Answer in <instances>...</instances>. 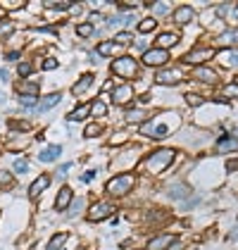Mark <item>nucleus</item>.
I'll list each match as a JSON object with an SVG mask.
<instances>
[{
	"instance_id": "f257e3e1",
	"label": "nucleus",
	"mask_w": 238,
	"mask_h": 250,
	"mask_svg": "<svg viewBox=\"0 0 238 250\" xmlns=\"http://www.w3.org/2000/svg\"><path fill=\"white\" fill-rule=\"evenodd\" d=\"M174 157H177V153H174L172 148H162V150H155V153L145 160V169H148V172H153V174L164 172V169H167V167L174 162Z\"/></svg>"
},
{
	"instance_id": "f03ea898",
	"label": "nucleus",
	"mask_w": 238,
	"mask_h": 250,
	"mask_svg": "<svg viewBox=\"0 0 238 250\" xmlns=\"http://www.w3.org/2000/svg\"><path fill=\"white\" fill-rule=\"evenodd\" d=\"M112 72L121 79H134V77H139V62L134 58H129V55L117 58L112 62Z\"/></svg>"
},
{
	"instance_id": "7ed1b4c3",
	"label": "nucleus",
	"mask_w": 238,
	"mask_h": 250,
	"mask_svg": "<svg viewBox=\"0 0 238 250\" xmlns=\"http://www.w3.org/2000/svg\"><path fill=\"white\" fill-rule=\"evenodd\" d=\"M134 184H136L134 174H119V176L107 181V193L110 195H124V193H129L134 188Z\"/></svg>"
},
{
	"instance_id": "20e7f679",
	"label": "nucleus",
	"mask_w": 238,
	"mask_h": 250,
	"mask_svg": "<svg viewBox=\"0 0 238 250\" xmlns=\"http://www.w3.org/2000/svg\"><path fill=\"white\" fill-rule=\"evenodd\" d=\"M167 62H169V53L162 48H153V50L143 53V64H148V67H162Z\"/></svg>"
},
{
	"instance_id": "39448f33",
	"label": "nucleus",
	"mask_w": 238,
	"mask_h": 250,
	"mask_svg": "<svg viewBox=\"0 0 238 250\" xmlns=\"http://www.w3.org/2000/svg\"><path fill=\"white\" fill-rule=\"evenodd\" d=\"M210 58H215V50L212 48H198V50H193V53H188L183 58V64H202V62H207Z\"/></svg>"
},
{
	"instance_id": "423d86ee",
	"label": "nucleus",
	"mask_w": 238,
	"mask_h": 250,
	"mask_svg": "<svg viewBox=\"0 0 238 250\" xmlns=\"http://www.w3.org/2000/svg\"><path fill=\"white\" fill-rule=\"evenodd\" d=\"M140 134L150 136V138H164V136H169V126L167 124H155V122H145L140 126Z\"/></svg>"
},
{
	"instance_id": "0eeeda50",
	"label": "nucleus",
	"mask_w": 238,
	"mask_h": 250,
	"mask_svg": "<svg viewBox=\"0 0 238 250\" xmlns=\"http://www.w3.org/2000/svg\"><path fill=\"white\" fill-rule=\"evenodd\" d=\"M112 212H115V208H112L110 203H96V205L88 210V219H91V222H100V219H107Z\"/></svg>"
},
{
	"instance_id": "6e6552de",
	"label": "nucleus",
	"mask_w": 238,
	"mask_h": 250,
	"mask_svg": "<svg viewBox=\"0 0 238 250\" xmlns=\"http://www.w3.org/2000/svg\"><path fill=\"white\" fill-rule=\"evenodd\" d=\"M172 243H177V236L172 233H162V236H155L148 241V250H167Z\"/></svg>"
},
{
	"instance_id": "1a4fd4ad",
	"label": "nucleus",
	"mask_w": 238,
	"mask_h": 250,
	"mask_svg": "<svg viewBox=\"0 0 238 250\" xmlns=\"http://www.w3.org/2000/svg\"><path fill=\"white\" fill-rule=\"evenodd\" d=\"M74 200V193H72V188L69 186H62L58 193V200H55V210L58 212H64L67 208H69V203Z\"/></svg>"
},
{
	"instance_id": "9d476101",
	"label": "nucleus",
	"mask_w": 238,
	"mask_h": 250,
	"mask_svg": "<svg viewBox=\"0 0 238 250\" xmlns=\"http://www.w3.org/2000/svg\"><path fill=\"white\" fill-rule=\"evenodd\" d=\"M134 96V88L129 86V83H124V86H117L115 88V93H112V103L115 105H124V103H129Z\"/></svg>"
},
{
	"instance_id": "9b49d317",
	"label": "nucleus",
	"mask_w": 238,
	"mask_h": 250,
	"mask_svg": "<svg viewBox=\"0 0 238 250\" xmlns=\"http://www.w3.org/2000/svg\"><path fill=\"white\" fill-rule=\"evenodd\" d=\"M48 186H50V176H48V174H40L39 179L29 186V198H39V195L45 191Z\"/></svg>"
},
{
	"instance_id": "f8f14e48",
	"label": "nucleus",
	"mask_w": 238,
	"mask_h": 250,
	"mask_svg": "<svg viewBox=\"0 0 238 250\" xmlns=\"http://www.w3.org/2000/svg\"><path fill=\"white\" fill-rule=\"evenodd\" d=\"M155 81L162 83V86H177L178 81H181V74L174 72V69H169V72H159V74H155Z\"/></svg>"
},
{
	"instance_id": "ddd939ff",
	"label": "nucleus",
	"mask_w": 238,
	"mask_h": 250,
	"mask_svg": "<svg viewBox=\"0 0 238 250\" xmlns=\"http://www.w3.org/2000/svg\"><path fill=\"white\" fill-rule=\"evenodd\" d=\"M193 17H196V12H193V7H188V5H183V7H178L177 12H174V21L177 24H191L193 21Z\"/></svg>"
},
{
	"instance_id": "4468645a",
	"label": "nucleus",
	"mask_w": 238,
	"mask_h": 250,
	"mask_svg": "<svg viewBox=\"0 0 238 250\" xmlns=\"http://www.w3.org/2000/svg\"><path fill=\"white\" fill-rule=\"evenodd\" d=\"M234 150H238V138L234 136H224L217 143V153H234Z\"/></svg>"
},
{
	"instance_id": "2eb2a0df",
	"label": "nucleus",
	"mask_w": 238,
	"mask_h": 250,
	"mask_svg": "<svg viewBox=\"0 0 238 250\" xmlns=\"http://www.w3.org/2000/svg\"><path fill=\"white\" fill-rule=\"evenodd\" d=\"M193 77L198 81H205V83H217V72L215 69H207V67H198L193 72Z\"/></svg>"
},
{
	"instance_id": "dca6fc26",
	"label": "nucleus",
	"mask_w": 238,
	"mask_h": 250,
	"mask_svg": "<svg viewBox=\"0 0 238 250\" xmlns=\"http://www.w3.org/2000/svg\"><path fill=\"white\" fill-rule=\"evenodd\" d=\"M177 43H178V34H174V31H164L162 36H158V48H162V50H167V48H172Z\"/></svg>"
},
{
	"instance_id": "f3484780",
	"label": "nucleus",
	"mask_w": 238,
	"mask_h": 250,
	"mask_svg": "<svg viewBox=\"0 0 238 250\" xmlns=\"http://www.w3.org/2000/svg\"><path fill=\"white\" fill-rule=\"evenodd\" d=\"M119 50H121V45H119V43H115V41H102L96 53L107 58V55H115V53H119Z\"/></svg>"
},
{
	"instance_id": "a211bd4d",
	"label": "nucleus",
	"mask_w": 238,
	"mask_h": 250,
	"mask_svg": "<svg viewBox=\"0 0 238 250\" xmlns=\"http://www.w3.org/2000/svg\"><path fill=\"white\" fill-rule=\"evenodd\" d=\"M93 83V74H83V77L74 83V88H72V93L74 96H83V91H88V86Z\"/></svg>"
},
{
	"instance_id": "6ab92c4d",
	"label": "nucleus",
	"mask_w": 238,
	"mask_h": 250,
	"mask_svg": "<svg viewBox=\"0 0 238 250\" xmlns=\"http://www.w3.org/2000/svg\"><path fill=\"white\" fill-rule=\"evenodd\" d=\"M167 193H169V198H174V200H181V198H186V195L191 193V188H188L186 184H172Z\"/></svg>"
},
{
	"instance_id": "aec40b11",
	"label": "nucleus",
	"mask_w": 238,
	"mask_h": 250,
	"mask_svg": "<svg viewBox=\"0 0 238 250\" xmlns=\"http://www.w3.org/2000/svg\"><path fill=\"white\" fill-rule=\"evenodd\" d=\"M60 155H62V148H60V146H48L39 157H40V162H53V160H58Z\"/></svg>"
},
{
	"instance_id": "412c9836",
	"label": "nucleus",
	"mask_w": 238,
	"mask_h": 250,
	"mask_svg": "<svg viewBox=\"0 0 238 250\" xmlns=\"http://www.w3.org/2000/svg\"><path fill=\"white\" fill-rule=\"evenodd\" d=\"M60 100H62V96H60V93H53V96H45V98H43V100L39 103V110H40V112H45V110L55 107V105H58Z\"/></svg>"
},
{
	"instance_id": "4be33fe9",
	"label": "nucleus",
	"mask_w": 238,
	"mask_h": 250,
	"mask_svg": "<svg viewBox=\"0 0 238 250\" xmlns=\"http://www.w3.org/2000/svg\"><path fill=\"white\" fill-rule=\"evenodd\" d=\"M88 115H91V105H79L67 119H69V122H81V119H86Z\"/></svg>"
},
{
	"instance_id": "5701e85b",
	"label": "nucleus",
	"mask_w": 238,
	"mask_h": 250,
	"mask_svg": "<svg viewBox=\"0 0 238 250\" xmlns=\"http://www.w3.org/2000/svg\"><path fill=\"white\" fill-rule=\"evenodd\" d=\"M67 238H69L67 233H55V236L50 238V243H48V248L45 250H60L64 243H67Z\"/></svg>"
},
{
	"instance_id": "b1692460",
	"label": "nucleus",
	"mask_w": 238,
	"mask_h": 250,
	"mask_svg": "<svg viewBox=\"0 0 238 250\" xmlns=\"http://www.w3.org/2000/svg\"><path fill=\"white\" fill-rule=\"evenodd\" d=\"M155 26H158V20H143V21H139V31L140 34H150V31H155Z\"/></svg>"
},
{
	"instance_id": "393cba45",
	"label": "nucleus",
	"mask_w": 238,
	"mask_h": 250,
	"mask_svg": "<svg viewBox=\"0 0 238 250\" xmlns=\"http://www.w3.org/2000/svg\"><path fill=\"white\" fill-rule=\"evenodd\" d=\"M91 115H96V117H102V115H107V105H105L102 100H96V103L91 105Z\"/></svg>"
},
{
	"instance_id": "a878e982",
	"label": "nucleus",
	"mask_w": 238,
	"mask_h": 250,
	"mask_svg": "<svg viewBox=\"0 0 238 250\" xmlns=\"http://www.w3.org/2000/svg\"><path fill=\"white\" fill-rule=\"evenodd\" d=\"M221 55H224V64H238V50H231V48H229V50H224V53H221Z\"/></svg>"
},
{
	"instance_id": "bb28decb",
	"label": "nucleus",
	"mask_w": 238,
	"mask_h": 250,
	"mask_svg": "<svg viewBox=\"0 0 238 250\" xmlns=\"http://www.w3.org/2000/svg\"><path fill=\"white\" fill-rule=\"evenodd\" d=\"M186 103H188L191 107H200V105L205 103V98H202V96H196V93H186Z\"/></svg>"
},
{
	"instance_id": "cd10ccee",
	"label": "nucleus",
	"mask_w": 238,
	"mask_h": 250,
	"mask_svg": "<svg viewBox=\"0 0 238 250\" xmlns=\"http://www.w3.org/2000/svg\"><path fill=\"white\" fill-rule=\"evenodd\" d=\"M77 34H79L81 39H88V36L93 34V24H79V26H77Z\"/></svg>"
},
{
	"instance_id": "c85d7f7f",
	"label": "nucleus",
	"mask_w": 238,
	"mask_h": 250,
	"mask_svg": "<svg viewBox=\"0 0 238 250\" xmlns=\"http://www.w3.org/2000/svg\"><path fill=\"white\" fill-rule=\"evenodd\" d=\"M12 169H15V174H26V172H29V160H24V157H21V160H17Z\"/></svg>"
},
{
	"instance_id": "c756f323",
	"label": "nucleus",
	"mask_w": 238,
	"mask_h": 250,
	"mask_svg": "<svg viewBox=\"0 0 238 250\" xmlns=\"http://www.w3.org/2000/svg\"><path fill=\"white\" fill-rule=\"evenodd\" d=\"M100 131H102V129H100L98 124H91V126H86L83 136H86V138H96V136H100Z\"/></svg>"
},
{
	"instance_id": "7c9ffc66",
	"label": "nucleus",
	"mask_w": 238,
	"mask_h": 250,
	"mask_svg": "<svg viewBox=\"0 0 238 250\" xmlns=\"http://www.w3.org/2000/svg\"><path fill=\"white\" fill-rule=\"evenodd\" d=\"M131 41V34L129 31H119L117 36H115V43H119V45H126Z\"/></svg>"
},
{
	"instance_id": "2f4dec72",
	"label": "nucleus",
	"mask_w": 238,
	"mask_h": 250,
	"mask_svg": "<svg viewBox=\"0 0 238 250\" xmlns=\"http://www.w3.org/2000/svg\"><path fill=\"white\" fill-rule=\"evenodd\" d=\"M20 103L21 107H36V96H21Z\"/></svg>"
},
{
	"instance_id": "473e14b6",
	"label": "nucleus",
	"mask_w": 238,
	"mask_h": 250,
	"mask_svg": "<svg viewBox=\"0 0 238 250\" xmlns=\"http://www.w3.org/2000/svg\"><path fill=\"white\" fill-rule=\"evenodd\" d=\"M81 208H83V200H81V198H77V200L72 203V210H69V217H77V214L81 212Z\"/></svg>"
},
{
	"instance_id": "72a5a7b5",
	"label": "nucleus",
	"mask_w": 238,
	"mask_h": 250,
	"mask_svg": "<svg viewBox=\"0 0 238 250\" xmlns=\"http://www.w3.org/2000/svg\"><path fill=\"white\" fill-rule=\"evenodd\" d=\"M17 74H20V77H29V74H31V64H29V62H21L20 67H17Z\"/></svg>"
},
{
	"instance_id": "f704fd0d",
	"label": "nucleus",
	"mask_w": 238,
	"mask_h": 250,
	"mask_svg": "<svg viewBox=\"0 0 238 250\" xmlns=\"http://www.w3.org/2000/svg\"><path fill=\"white\" fill-rule=\"evenodd\" d=\"M145 115H148V112H140V110H131V112L126 115V119H129V122H140V119H143Z\"/></svg>"
},
{
	"instance_id": "c9c22d12",
	"label": "nucleus",
	"mask_w": 238,
	"mask_h": 250,
	"mask_svg": "<svg viewBox=\"0 0 238 250\" xmlns=\"http://www.w3.org/2000/svg\"><path fill=\"white\" fill-rule=\"evenodd\" d=\"M50 10H72V5L69 2H45Z\"/></svg>"
},
{
	"instance_id": "e433bc0d",
	"label": "nucleus",
	"mask_w": 238,
	"mask_h": 250,
	"mask_svg": "<svg viewBox=\"0 0 238 250\" xmlns=\"http://www.w3.org/2000/svg\"><path fill=\"white\" fill-rule=\"evenodd\" d=\"M224 93H226V98H236L238 96V83H229V86L224 88Z\"/></svg>"
},
{
	"instance_id": "4c0bfd02",
	"label": "nucleus",
	"mask_w": 238,
	"mask_h": 250,
	"mask_svg": "<svg viewBox=\"0 0 238 250\" xmlns=\"http://www.w3.org/2000/svg\"><path fill=\"white\" fill-rule=\"evenodd\" d=\"M153 10H155L158 15H167V12H169V5H167V2H155Z\"/></svg>"
},
{
	"instance_id": "58836bf2",
	"label": "nucleus",
	"mask_w": 238,
	"mask_h": 250,
	"mask_svg": "<svg viewBox=\"0 0 238 250\" xmlns=\"http://www.w3.org/2000/svg\"><path fill=\"white\" fill-rule=\"evenodd\" d=\"M58 67V60L55 58H48V60H43V69L48 72V69H55Z\"/></svg>"
},
{
	"instance_id": "ea45409f",
	"label": "nucleus",
	"mask_w": 238,
	"mask_h": 250,
	"mask_svg": "<svg viewBox=\"0 0 238 250\" xmlns=\"http://www.w3.org/2000/svg\"><path fill=\"white\" fill-rule=\"evenodd\" d=\"M126 141V134H115L110 138V146H119V143H124Z\"/></svg>"
},
{
	"instance_id": "a19ab883",
	"label": "nucleus",
	"mask_w": 238,
	"mask_h": 250,
	"mask_svg": "<svg viewBox=\"0 0 238 250\" xmlns=\"http://www.w3.org/2000/svg\"><path fill=\"white\" fill-rule=\"evenodd\" d=\"M5 7H7V10H20V7H24V2H20V0H12V2H10V0H7Z\"/></svg>"
},
{
	"instance_id": "79ce46f5",
	"label": "nucleus",
	"mask_w": 238,
	"mask_h": 250,
	"mask_svg": "<svg viewBox=\"0 0 238 250\" xmlns=\"http://www.w3.org/2000/svg\"><path fill=\"white\" fill-rule=\"evenodd\" d=\"M10 129H21V131H26L29 124H26V122H10Z\"/></svg>"
},
{
	"instance_id": "37998d69",
	"label": "nucleus",
	"mask_w": 238,
	"mask_h": 250,
	"mask_svg": "<svg viewBox=\"0 0 238 250\" xmlns=\"http://www.w3.org/2000/svg\"><path fill=\"white\" fill-rule=\"evenodd\" d=\"M12 29H15L12 24H2V26H0V36H5V34H12Z\"/></svg>"
},
{
	"instance_id": "c03bdc74",
	"label": "nucleus",
	"mask_w": 238,
	"mask_h": 250,
	"mask_svg": "<svg viewBox=\"0 0 238 250\" xmlns=\"http://www.w3.org/2000/svg\"><path fill=\"white\" fill-rule=\"evenodd\" d=\"M5 60H7V62H17V60H20V53H17V50H12V53H7V55H5Z\"/></svg>"
},
{
	"instance_id": "a18cd8bd",
	"label": "nucleus",
	"mask_w": 238,
	"mask_h": 250,
	"mask_svg": "<svg viewBox=\"0 0 238 250\" xmlns=\"http://www.w3.org/2000/svg\"><path fill=\"white\" fill-rule=\"evenodd\" d=\"M0 181H2V184H12V176L7 172H0Z\"/></svg>"
},
{
	"instance_id": "49530a36",
	"label": "nucleus",
	"mask_w": 238,
	"mask_h": 250,
	"mask_svg": "<svg viewBox=\"0 0 238 250\" xmlns=\"http://www.w3.org/2000/svg\"><path fill=\"white\" fill-rule=\"evenodd\" d=\"M93 176H96V172H88V174H83V176H81V181H91Z\"/></svg>"
},
{
	"instance_id": "de8ad7c7",
	"label": "nucleus",
	"mask_w": 238,
	"mask_h": 250,
	"mask_svg": "<svg viewBox=\"0 0 238 250\" xmlns=\"http://www.w3.org/2000/svg\"><path fill=\"white\" fill-rule=\"evenodd\" d=\"M231 238H234V241H238V227L234 229V233H231Z\"/></svg>"
},
{
	"instance_id": "09e8293b",
	"label": "nucleus",
	"mask_w": 238,
	"mask_h": 250,
	"mask_svg": "<svg viewBox=\"0 0 238 250\" xmlns=\"http://www.w3.org/2000/svg\"><path fill=\"white\" fill-rule=\"evenodd\" d=\"M234 17H238V5H236V10H234Z\"/></svg>"
}]
</instances>
